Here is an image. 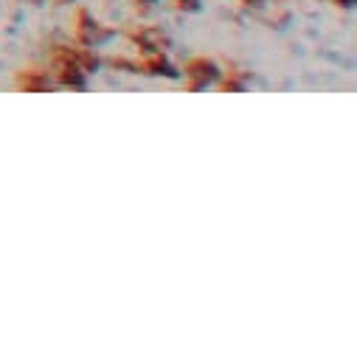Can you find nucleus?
<instances>
[{
	"mask_svg": "<svg viewBox=\"0 0 357 357\" xmlns=\"http://www.w3.org/2000/svg\"><path fill=\"white\" fill-rule=\"evenodd\" d=\"M51 79L56 82V87H70V91H82L87 84V73L82 70V65L73 59L70 45H54L51 48Z\"/></svg>",
	"mask_w": 357,
	"mask_h": 357,
	"instance_id": "f257e3e1",
	"label": "nucleus"
},
{
	"mask_svg": "<svg viewBox=\"0 0 357 357\" xmlns=\"http://www.w3.org/2000/svg\"><path fill=\"white\" fill-rule=\"evenodd\" d=\"M183 79H186V91L197 93V91H203V87H208L220 79V68L211 56H192L183 65Z\"/></svg>",
	"mask_w": 357,
	"mask_h": 357,
	"instance_id": "f03ea898",
	"label": "nucleus"
},
{
	"mask_svg": "<svg viewBox=\"0 0 357 357\" xmlns=\"http://www.w3.org/2000/svg\"><path fill=\"white\" fill-rule=\"evenodd\" d=\"M73 37H76V45H91V48H96L99 43H105L107 37H113V29H105L87 9H76V17H73Z\"/></svg>",
	"mask_w": 357,
	"mask_h": 357,
	"instance_id": "7ed1b4c3",
	"label": "nucleus"
},
{
	"mask_svg": "<svg viewBox=\"0 0 357 357\" xmlns=\"http://www.w3.org/2000/svg\"><path fill=\"white\" fill-rule=\"evenodd\" d=\"M127 37H130V43L141 51V56H144V54H166L169 45H172L169 34H166L163 29H158V26H138V29H132Z\"/></svg>",
	"mask_w": 357,
	"mask_h": 357,
	"instance_id": "20e7f679",
	"label": "nucleus"
},
{
	"mask_svg": "<svg viewBox=\"0 0 357 357\" xmlns=\"http://www.w3.org/2000/svg\"><path fill=\"white\" fill-rule=\"evenodd\" d=\"M15 87H17L20 93H51V91H56V82L51 79L48 70L23 68V70H17V76H15Z\"/></svg>",
	"mask_w": 357,
	"mask_h": 357,
	"instance_id": "39448f33",
	"label": "nucleus"
},
{
	"mask_svg": "<svg viewBox=\"0 0 357 357\" xmlns=\"http://www.w3.org/2000/svg\"><path fill=\"white\" fill-rule=\"evenodd\" d=\"M135 73H146V76H166V79H174V76H177L174 65H172L163 54H144L141 59H135Z\"/></svg>",
	"mask_w": 357,
	"mask_h": 357,
	"instance_id": "423d86ee",
	"label": "nucleus"
},
{
	"mask_svg": "<svg viewBox=\"0 0 357 357\" xmlns=\"http://www.w3.org/2000/svg\"><path fill=\"white\" fill-rule=\"evenodd\" d=\"M248 82H250V73H248V70H242V68H228L225 76H222V82H220V87H222L225 93H242L245 87H248Z\"/></svg>",
	"mask_w": 357,
	"mask_h": 357,
	"instance_id": "0eeeda50",
	"label": "nucleus"
},
{
	"mask_svg": "<svg viewBox=\"0 0 357 357\" xmlns=\"http://www.w3.org/2000/svg\"><path fill=\"white\" fill-rule=\"evenodd\" d=\"M70 54H73V59L82 65L84 73H93V70H99V65H102L99 54H96L91 45H70Z\"/></svg>",
	"mask_w": 357,
	"mask_h": 357,
	"instance_id": "6e6552de",
	"label": "nucleus"
},
{
	"mask_svg": "<svg viewBox=\"0 0 357 357\" xmlns=\"http://www.w3.org/2000/svg\"><path fill=\"white\" fill-rule=\"evenodd\" d=\"M174 6L181 12H197L200 9V0H174Z\"/></svg>",
	"mask_w": 357,
	"mask_h": 357,
	"instance_id": "1a4fd4ad",
	"label": "nucleus"
},
{
	"mask_svg": "<svg viewBox=\"0 0 357 357\" xmlns=\"http://www.w3.org/2000/svg\"><path fill=\"white\" fill-rule=\"evenodd\" d=\"M236 3H239V6H245V9H259V6L264 3V0H236Z\"/></svg>",
	"mask_w": 357,
	"mask_h": 357,
	"instance_id": "9d476101",
	"label": "nucleus"
},
{
	"mask_svg": "<svg viewBox=\"0 0 357 357\" xmlns=\"http://www.w3.org/2000/svg\"><path fill=\"white\" fill-rule=\"evenodd\" d=\"M335 6H340V9H351V6H354V0H335Z\"/></svg>",
	"mask_w": 357,
	"mask_h": 357,
	"instance_id": "9b49d317",
	"label": "nucleus"
},
{
	"mask_svg": "<svg viewBox=\"0 0 357 357\" xmlns=\"http://www.w3.org/2000/svg\"><path fill=\"white\" fill-rule=\"evenodd\" d=\"M132 3H135V6H138V3H141V6H144V9H146V6H152V3H155V0H132Z\"/></svg>",
	"mask_w": 357,
	"mask_h": 357,
	"instance_id": "f8f14e48",
	"label": "nucleus"
},
{
	"mask_svg": "<svg viewBox=\"0 0 357 357\" xmlns=\"http://www.w3.org/2000/svg\"><path fill=\"white\" fill-rule=\"evenodd\" d=\"M59 3H68V0H59Z\"/></svg>",
	"mask_w": 357,
	"mask_h": 357,
	"instance_id": "ddd939ff",
	"label": "nucleus"
},
{
	"mask_svg": "<svg viewBox=\"0 0 357 357\" xmlns=\"http://www.w3.org/2000/svg\"><path fill=\"white\" fill-rule=\"evenodd\" d=\"M31 3H37V0H31Z\"/></svg>",
	"mask_w": 357,
	"mask_h": 357,
	"instance_id": "4468645a",
	"label": "nucleus"
}]
</instances>
